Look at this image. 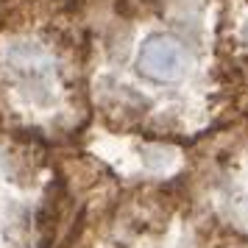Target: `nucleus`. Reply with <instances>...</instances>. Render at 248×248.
Masks as SVG:
<instances>
[{"label":"nucleus","instance_id":"obj_1","mask_svg":"<svg viewBox=\"0 0 248 248\" xmlns=\"http://www.w3.org/2000/svg\"><path fill=\"white\" fill-rule=\"evenodd\" d=\"M90 98L106 114L234 112L220 64V0H73Z\"/></svg>","mask_w":248,"mask_h":248},{"label":"nucleus","instance_id":"obj_2","mask_svg":"<svg viewBox=\"0 0 248 248\" xmlns=\"http://www.w3.org/2000/svg\"><path fill=\"white\" fill-rule=\"evenodd\" d=\"M87 39L73 0L0 6V117L78 123L90 109Z\"/></svg>","mask_w":248,"mask_h":248},{"label":"nucleus","instance_id":"obj_3","mask_svg":"<svg viewBox=\"0 0 248 248\" xmlns=\"http://www.w3.org/2000/svg\"><path fill=\"white\" fill-rule=\"evenodd\" d=\"M220 64L237 114H248V0H220Z\"/></svg>","mask_w":248,"mask_h":248},{"label":"nucleus","instance_id":"obj_4","mask_svg":"<svg viewBox=\"0 0 248 248\" xmlns=\"http://www.w3.org/2000/svg\"><path fill=\"white\" fill-rule=\"evenodd\" d=\"M6 3H12V0H0V6H6Z\"/></svg>","mask_w":248,"mask_h":248}]
</instances>
